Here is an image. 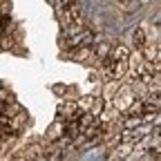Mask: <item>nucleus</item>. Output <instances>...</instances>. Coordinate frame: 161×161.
I'll list each match as a JSON object with an SVG mask.
<instances>
[{
  "instance_id": "1",
  "label": "nucleus",
  "mask_w": 161,
  "mask_h": 161,
  "mask_svg": "<svg viewBox=\"0 0 161 161\" xmlns=\"http://www.w3.org/2000/svg\"><path fill=\"white\" fill-rule=\"evenodd\" d=\"M128 58H130V49L123 47V45H117V47H110L107 56L101 61L103 74H105L107 80H121L128 74Z\"/></svg>"
},
{
  "instance_id": "2",
  "label": "nucleus",
  "mask_w": 161,
  "mask_h": 161,
  "mask_svg": "<svg viewBox=\"0 0 161 161\" xmlns=\"http://www.w3.org/2000/svg\"><path fill=\"white\" fill-rule=\"evenodd\" d=\"M80 117V107L76 101H67V103H61L58 105V119L61 123H65V121H76Z\"/></svg>"
},
{
  "instance_id": "3",
  "label": "nucleus",
  "mask_w": 161,
  "mask_h": 161,
  "mask_svg": "<svg viewBox=\"0 0 161 161\" xmlns=\"http://www.w3.org/2000/svg\"><path fill=\"white\" fill-rule=\"evenodd\" d=\"M150 40V36H148V31L143 29V27H139V29H134V34H132V43H134L136 49H141L143 45Z\"/></svg>"
}]
</instances>
